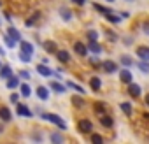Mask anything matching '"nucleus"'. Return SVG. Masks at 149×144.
Instances as JSON below:
<instances>
[{
    "label": "nucleus",
    "instance_id": "1",
    "mask_svg": "<svg viewBox=\"0 0 149 144\" xmlns=\"http://www.w3.org/2000/svg\"><path fill=\"white\" fill-rule=\"evenodd\" d=\"M42 118H44V120H47V121H51V123H54L60 130H67V123H65L60 116H56V114H49V113H44V114H42Z\"/></svg>",
    "mask_w": 149,
    "mask_h": 144
},
{
    "label": "nucleus",
    "instance_id": "2",
    "mask_svg": "<svg viewBox=\"0 0 149 144\" xmlns=\"http://www.w3.org/2000/svg\"><path fill=\"white\" fill-rule=\"evenodd\" d=\"M77 128H79V132H81V134H91L93 125H91V121H90V120H81V121H79V125H77Z\"/></svg>",
    "mask_w": 149,
    "mask_h": 144
},
{
    "label": "nucleus",
    "instance_id": "3",
    "mask_svg": "<svg viewBox=\"0 0 149 144\" xmlns=\"http://www.w3.org/2000/svg\"><path fill=\"white\" fill-rule=\"evenodd\" d=\"M128 93H130V97L137 99V97H140L142 88H140L139 85H135V83H128Z\"/></svg>",
    "mask_w": 149,
    "mask_h": 144
},
{
    "label": "nucleus",
    "instance_id": "4",
    "mask_svg": "<svg viewBox=\"0 0 149 144\" xmlns=\"http://www.w3.org/2000/svg\"><path fill=\"white\" fill-rule=\"evenodd\" d=\"M16 113H18V116H23V118H32V111H30L25 104H18V106H16Z\"/></svg>",
    "mask_w": 149,
    "mask_h": 144
},
{
    "label": "nucleus",
    "instance_id": "5",
    "mask_svg": "<svg viewBox=\"0 0 149 144\" xmlns=\"http://www.w3.org/2000/svg\"><path fill=\"white\" fill-rule=\"evenodd\" d=\"M37 72H39V74H40L42 78H49L51 74H54V72H53V70H51L46 63H39V65H37Z\"/></svg>",
    "mask_w": 149,
    "mask_h": 144
},
{
    "label": "nucleus",
    "instance_id": "6",
    "mask_svg": "<svg viewBox=\"0 0 149 144\" xmlns=\"http://www.w3.org/2000/svg\"><path fill=\"white\" fill-rule=\"evenodd\" d=\"M54 55H56V60H60L61 63H68V62H70V55H68V51H65V49H58Z\"/></svg>",
    "mask_w": 149,
    "mask_h": 144
},
{
    "label": "nucleus",
    "instance_id": "7",
    "mask_svg": "<svg viewBox=\"0 0 149 144\" xmlns=\"http://www.w3.org/2000/svg\"><path fill=\"white\" fill-rule=\"evenodd\" d=\"M137 56H139L140 60L149 62V48H147V46H139V48H137Z\"/></svg>",
    "mask_w": 149,
    "mask_h": 144
},
{
    "label": "nucleus",
    "instance_id": "8",
    "mask_svg": "<svg viewBox=\"0 0 149 144\" xmlns=\"http://www.w3.org/2000/svg\"><path fill=\"white\" fill-rule=\"evenodd\" d=\"M58 13H60V16H61V20H63V21H70V20H72V11H70L68 7L61 6V7L58 9Z\"/></svg>",
    "mask_w": 149,
    "mask_h": 144
},
{
    "label": "nucleus",
    "instance_id": "9",
    "mask_svg": "<svg viewBox=\"0 0 149 144\" xmlns=\"http://www.w3.org/2000/svg\"><path fill=\"white\" fill-rule=\"evenodd\" d=\"M42 48H44L47 53H51V55H54V53L58 51V48H56V42H54V41H44V42H42Z\"/></svg>",
    "mask_w": 149,
    "mask_h": 144
},
{
    "label": "nucleus",
    "instance_id": "10",
    "mask_svg": "<svg viewBox=\"0 0 149 144\" xmlns=\"http://www.w3.org/2000/svg\"><path fill=\"white\" fill-rule=\"evenodd\" d=\"M74 51H76L79 56H86L88 55V46H84L83 42H76L74 44Z\"/></svg>",
    "mask_w": 149,
    "mask_h": 144
},
{
    "label": "nucleus",
    "instance_id": "11",
    "mask_svg": "<svg viewBox=\"0 0 149 144\" xmlns=\"http://www.w3.org/2000/svg\"><path fill=\"white\" fill-rule=\"evenodd\" d=\"M102 69L107 72V74H112V72H116V70H118V65H116L114 62L107 60V62H104V63H102Z\"/></svg>",
    "mask_w": 149,
    "mask_h": 144
},
{
    "label": "nucleus",
    "instance_id": "12",
    "mask_svg": "<svg viewBox=\"0 0 149 144\" xmlns=\"http://www.w3.org/2000/svg\"><path fill=\"white\" fill-rule=\"evenodd\" d=\"M119 79L123 81V83H132V79H133V76H132V72L128 70V69H123L121 72H119Z\"/></svg>",
    "mask_w": 149,
    "mask_h": 144
},
{
    "label": "nucleus",
    "instance_id": "13",
    "mask_svg": "<svg viewBox=\"0 0 149 144\" xmlns=\"http://www.w3.org/2000/svg\"><path fill=\"white\" fill-rule=\"evenodd\" d=\"M11 76H13V69L9 65H2V67H0V78H2V79H9Z\"/></svg>",
    "mask_w": 149,
    "mask_h": 144
},
{
    "label": "nucleus",
    "instance_id": "14",
    "mask_svg": "<svg viewBox=\"0 0 149 144\" xmlns=\"http://www.w3.org/2000/svg\"><path fill=\"white\" fill-rule=\"evenodd\" d=\"M11 118H13V114H11L9 107H0V120L7 123V121H11Z\"/></svg>",
    "mask_w": 149,
    "mask_h": 144
},
{
    "label": "nucleus",
    "instance_id": "15",
    "mask_svg": "<svg viewBox=\"0 0 149 144\" xmlns=\"http://www.w3.org/2000/svg\"><path fill=\"white\" fill-rule=\"evenodd\" d=\"M7 35H11L16 42H19V41H21V32H19L18 28H14V27H11V28L7 30Z\"/></svg>",
    "mask_w": 149,
    "mask_h": 144
},
{
    "label": "nucleus",
    "instance_id": "16",
    "mask_svg": "<svg viewBox=\"0 0 149 144\" xmlns=\"http://www.w3.org/2000/svg\"><path fill=\"white\" fill-rule=\"evenodd\" d=\"M19 48H21V51H25V53H30V55H33V46L30 44V42H26V41H19Z\"/></svg>",
    "mask_w": 149,
    "mask_h": 144
},
{
    "label": "nucleus",
    "instance_id": "17",
    "mask_svg": "<svg viewBox=\"0 0 149 144\" xmlns=\"http://www.w3.org/2000/svg\"><path fill=\"white\" fill-rule=\"evenodd\" d=\"M37 97H39L40 100H47V99H49L47 88H46V86H39V88H37Z\"/></svg>",
    "mask_w": 149,
    "mask_h": 144
},
{
    "label": "nucleus",
    "instance_id": "18",
    "mask_svg": "<svg viewBox=\"0 0 149 144\" xmlns=\"http://www.w3.org/2000/svg\"><path fill=\"white\" fill-rule=\"evenodd\" d=\"M88 51H91V53H102V46H100L97 41H90V44H88Z\"/></svg>",
    "mask_w": 149,
    "mask_h": 144
},
{
    "label": "nucleus",
    "instance_id": "19",
    "mask_svg": "<svg viewBox=\"0 0 149 144\" xmlns=\"http://www.w3.org/2000/svg\"><path fill=\"white\" fill-rule=\"evenodd\" d=\"M18 86H19V79L13 74V76L7 79V88H9V90H14V88H18Z\"/></svg>",
    "mask_w": 149,
    "mask_h": 144
},
{
    "label": "nucleus",
    "instance_id": "20",
    "mask_svg": "<svg viewBox=\"0 0 149 144\" xmlns=\"http://www.w3.org/2000/svg\"><path fill=\"white\" fill-rule=\"evenodd\" d=\"M100 123H102L104 127H107V128H111V127L114 125V120H112V116H107V114H102V118H100Z\"/></svg>",
    "mask_w": 149,
    "mask_h": 144
},
{
    "label": "nucleus",
    "instance_id": "21",
    "mask_svg": "<svg viewBox=\"0 0 149 144\" xmlns=\"http://www.w3.org/2000/svg\"><path fill=\"white\" fill-rule=\"evenodd\" d=\"M49 88H53L56 93H65V92H67V88H65L61 83H56V81H53V83L49 85Z\"/></svg>",
    "mask_w": 149,
    "mask_h": 144
},
{
    "label": "nucleus",
    "instance_id": "22",
    "mask_svg": "<svg viewBox=\"0 0 149 144\" xmlns=\"http://www.w3.org/2000/svg\"><path fill=\"white\" fill-rule=\"evenodd\" d=\"M67 86H68V88H72V90H76L77 93H83V95H84V88H83L81 85H77V83H74V81H67Z\"/></svg>",
    "mask_w": 149,
    "mask_h": 144
},
{
    "label": "nucleus",
    "instance_id": "23",
    "mask_svg": "<svg viewBox=\"0 0 149 144\" xmlns=\"http://www.w3.org/2000/svg\"><path fill=\"white\" fill-rule=\"evenodd\" d=\"M18 58H19L23 63H30V62H32V55H30V53H25V51H19V53H18Z\"/></svg>",
    "mask_w": 149,
    "mask_h": 144
},
{
    "label": "nucleus",
    "instance_id": "24",
    "mask_svg": "<svg viewBox=\"0 0 149 144\" xmlns=\"http://www.w3.org/2000/svg\"><path fill=\"white\" fill-rule=\"evenodd\" d=\"M90 86H91V90L98 92V90H100V86H102V81H100L98 78H91V79H90Z\"/></svg>",
    "mask_w": 149,
    "mask_h": 144
},
{
    "label": "nucleus",
    "instance_id": "25",
    "mask_svg": "<svg viewBox=\"0 0 149 144\" xmlns=\"http://www.w3.org/2000/svg\"><path fill=\"white\" fill-rule=\"evenodd\" d=\"M137 67H139V70H140V72H144V74H149V62H146V60H140Z\"/></svg>",
    "mask_w": 149,
    "mask_h": 144
},
{
    "label": "nucleus",
    "instance_id": "26",
    "mask_svg": "<svg viewBox=\"0 0 149 144\" xmlns=\"http://www.w3.org/2000/svg\"><path fill=\"white\" fill-rule=\"evenodd\" d=\"M121 111H123L126 116H130L132 111H133V109H132V104H130V102H121Z\"/></svg>",
    "mask_w": 149,
    "mask_h": 144
},
{
    "label": "nucleus",
    "instance_id": "27",
    "mask_svg": "<svg viewBox=\"0 0 149 144\" xmlns=\"http://www.w3.org/2000/svg\"><path fill=\"white\" fill-rule=\"evenodd\" d=\"M51 142H54V144H61V142H65V139H63V135L61 134H51Z\"/></svg>",
    "mask_w": 149,
    "mask_h": 144
},
{
    "label": "nucleus",
    "instance_id": "28",
    "mask_svg": "<svg viewBox=\"0 0 149 144\" xmlns=\"http://www.w3.org/2000/svg\"><path fill=\"white\" fill-rule=\"evenodd\" d=\"M4 42H6V46H7V48H14V46H16V41H14L11 35H7V34L4 35Z\"/></svg>",
    "mask_w": 149,
    "mask_h": 144
},
{
    "label": "nucleus",
    "instance_id": "29",
    "mask_svg": "<svg viewBox=\"0 0 149 144\" xmlns=\"http://www.w3.org/2000/svg\"><path fill=\"white\" fill-rule=\"evenodd\" d=\"M19 88H21V97H25V99H26V97H30V95H32V90H30V86H28V85H21Z\"/></svg>",
    "mask_w": 149,
    "mask_h": 144
},
{
    "label": "nucleus",
    "instance_id": "30",
    "mask_svg": "<svg viewBox=\"0 0 149 144\" xmlns=\"http://www.w3.org/2000/svg\"><path fill=\"white\" fill-rule=\"evenodd\" d=\"M72 104L76 106V107H83V106H84V100H83L81 97L76 95V97H72Z\"/></svg>",
    "mask_w": 149,
    "mask_h": 144
},
{
    "label": "nucleus",
    "instance_id": "31",
    "mask_svg": "<svg viewBox=\"0 0 149 144\" xmlns=\"http://www.w3.org/2000/svg\"><path fill=\"white\" fill-rule=\"evenodd\" d=\"M105 18H107V21H111V23H119V21H121V18H118V16H116V14H112V13L105 14Z\"/></svg>",
    "mask_w": 149,
    "mask_h": 144
},
{
    "label": "nucleus",
    "instance_id": "32",
    "mask_svg": "<svg viewBox=\"0 0 149 144\" xmlns=\"http://www.w3.org/2000/svg\"><path fill=\"white\" fill-rule=\"evenodd\" d=\"M95 9H97L98 13H102V14H109V13H112L111 9H107V7H104V6H100V4H95Z\"/></svg>",
    "mask_w": 149,
    "mask_h": 144
},
{
    "label": "nucleus",
    "instance_id": "33",
    "mask_svg": "<svg viewBox=\"0 0 149 144\" xmlns=\"http://www.w3.org/2000/svg\"><path fill=\"white\" fill-rule=\"evenodd\" d=\"M86 37H88V41H98V32H95V30H90V32L86 34Z\"/></svg>",
    "mask_w": 149,
    "mask_h": 144
},
{
    "label": "nucleus",
    "instance_id": "34",
    "mask_svg": "<svg viewBox=\"0 0 149 144\" xmlns=\"http://www.w3.org/2000/svg\"><path fill=\"white\" fill-rule=\"evenodd\" d=\"M95 111H97L98 114H105V106H104L102 102H97V104H95Z\"/></svg>",
    "mask_w": 149,
    "mask_h": 144
},
{
    "label": "nucleus",
    "instance_id": "35",
    "mask_svg": "<svg viewBox=\"0 0 149 144\" xmlns=\"http://www.w3.org/2000/svg\"><path fill=\"white\" fill-rule=\"evenodd\" d=\"M121 63H123L125 67H130V65H133V60H132L130 56H121Z\"/></svg>",
    "mask_w": 149,
    "mask_h": 144
},
{
    "label": "nucleus",
    "instance_id": "36",
    "mask_svg": "<svg viewBox=\"0 0 149 144\" xmlns=\"http://www.w3.org/2000/svg\"><path fill=\"white\" fill-rule=\"evenodd\" d=\"M91 142H93V144H102V142H104V139H102V135L93 134V135H91Z\"/></svg>",
    "mask_w": 149,
    "mask_h": 144
},
{
    "label": "nucleus",
    "instance_id": "37",
    "mask_svg": "<svg viewBox=\"0 0 149 144\" xmlns=\"http://www.w3.org/2000/svg\"><path fill=\"white\" fill-rule=\"evenodd\" d=\"M19 76H21L23 79H30V72H28V70H21V72H19Z\"/></svg>",
    "mask_w": 149,
    "mask_h": 144
},
{
    "label": "nucleus",
    "instance_id": "38",
    "mask_svg": "<svg viewBox=\"0 0 149 144\" xmlns=\"http://www.w3.org/2000/svg\"><path fill=\"white\" fill-rule=\"evenodd\" d=\"M107 39H109V41H118V35H116L114 32H107Z\"/></svg>",
    "mask_w": 149,
    "mask_h": 144
},
{
    "label": "nucleus",
    "instance_id": "39",
    "mask_svg": "<svg viewBox=\"0 0 149 144\" xmlns=\"http://www.w3.org/2000/svg\"><path fill=\"white\" fill-rule=\"evenodd\" d=\"M142 30H144V34L149 35V21H144V23H142Z\"/></svg>",
    "mask_w": 149,
    "mask_h": 144
},
{
    "label": "nucleus",
    "instance_id": "40",
    "mask_svg": "<svg viewBox=\"0 0 149 144\" xmlns=\"http://www.w3.org/2000/svg\"><path fill=\"white\" fill-rule=\"evenodd\" d=\"M72 4H77V6H84L86 4V0H70Z\"/></svg>",
    "mask_w": 149,
    "mask_h": 144
},
{
    "label": "nucleus",
    "instance_id": "41",
    "mask_svg": "<svg viewBox=\"0 0 149 144\" xmlns=\"http://www.w3.org/2000/svg\"><path fill=\"white\" fill-rule=\"evenodd\" d=\"M18 99H19L18 93H13V95H11V102H18Z\"/></svg>",
    "mask_w": 149,
    "mask_h": 144
},
{
    "label": "nucleus",
    "instance_id": "42",
    "mask_svg": "<svg viewBox=\"0 0 149 144\" xmlns=\"http://www.w3.org/2000/svg\"><path fill=\"white\" fill-rule=\"evenodd\" d=\"M32 139H33V141H42V135H39V134H32Z\"/></svg>",
    "mask_w": 149,
    "mask_h": 144
},
{
    "label": "nucleus",
    "instance_id": "43",
    "mask_svg": "<svg viewBox=\"0 0 149 144\" xmlns=\"http://www.w3.org/2000/svg\"><path fill=\"white\" fill-rule=\"evenodd\" d=\"M91 65L93 67H100V62H97V58H91Z\"/></svg>",
    "mask_w": 149,
    "mask_h": 144
},
{
    "label": "nucleus",
    "instance_id": "44",
    "mask_svg": "<svg viewBox=\"0 0 149 144\" xmlns=\"http://www.w3.org/2000/svg\"><path fill=\"white\" fill-rule=\"evenodd\" d=\"M146 104H147V106H149V93H147V95H146Z\"/></svg>",
    "mask_w": 149,
    "mask_h": 144
},
{
    "label": "nucleus",
    "instance_id": "45",
    "mask_svg": "<svg viewBox=\"0 0 149 144\" xmlns=\"http://www.w3.org/2000/svg\"><path fill=\"white\" fill-rule=\"evenodd\" d=\"M0 56H4V49L2 48H0Z\"/></svg>",
    "mask_w": 149,
    "mask_h": 144
},
{
    "label": "nucleus",
    "instance_id": "46",
    "mask_svg": "<svg viewBox=\"0 0 149 144\" xmlns=\"http://www.w3.org/2000/svg\"><path fill=\"white\" fill-rule=\"evenodd\" d=\"M105 2H109V4H112V2H114V0H105Z\"/></svg>",
    "mask_w": 149,
    "mask_h": 144
},
{
    "label": "nucleus",
    "instance_id": "47",
    "mask_svg": "<svg viewBox=\"0 0 149 144\" xmlns=\"http://www.w3.org/2000/svg\"><path fill=\"white\" fill-rule=\"evenodd\" d=\"M126 2H133V0H126Z\"/></svg>",
    "mask_w": 149,
    "mask_h": 144
},
{
    "label": "nucleus",
    "instance_id": "48",
    "mask_svg": "<svg viewBox=\"0 0 149 144\" xmlns=\"http://www.w3.org/2000/svg\"><path fill=\"white\" fill-rule=\"evenodd\" d=\"M0 67H2V63H0Z\"/></svg>",
    "mask_w": 149,
    "mask_h": 144
},
{
    "label": "nucleus",
    "instance_id": "49",
    "mask_svg": "<svg viewBox=\"0 0 149 144\" xmlns=\"http://www.w3.org/2000/svg\"><path fill=\"white\" fill-rule=\"evenodd\" d=\"M0 132H2V128H0Z\"/></svg>",
    "mask_w": 149,
    "mask_h": 144
},
{
    "label": "nucleus",
    "instance_id": "50",
    "mask_svg": "<svg viewBox=\"0 0 149 144\" xmlns=\"http://www.w3.org/2000/svg\"><path fill=\"white\" fill-rule=\"evenodd\" d=\"M0 4H2V2H0Z\"/></svg>",
    "mask_w": 149,
    "mask_h": 144
}]
</instances>
